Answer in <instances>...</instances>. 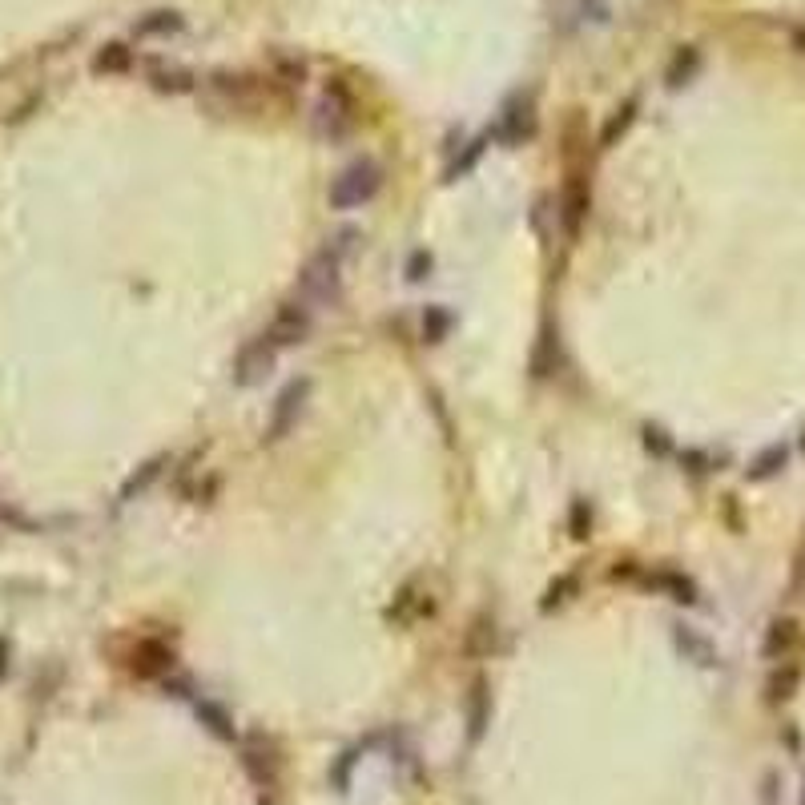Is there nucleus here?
<instances>
[{
	"instance_id": "27",
	"label": "nucleus",
	"mask_w": 805,
	"mask_h": 805,
	"mask_svg": "<svg viewBox=\"0 0 805 805\" xmlns=\"http://www.w3.org/2000/svg\"><path fill=\"white\" fill-rule=\"evenodd\" d=\"M157 85L161 89H174V93H186V89H194V77L182 73V69H170V73H157Z\"/></svg>"
},
{
	"instance_id": "6",
	"label": "nucleus",
	"mask_w": 805,
	"mask_h": 805,
	"mask_svg": "<svg viewBox=\"0 0 805 805\" xmlns=\"http://www.w3.org/2000/svg\"><path fill=\"white\" fill-rule=\"evenodd\" d=\"M612 580H632V584L649 588V592H661V596H669L677 604H701V588L677 568H640V572L636 568H612Z\"/></svg>"
},
{
	"instance_id": "4",
	"label": "nucleus",
	"mask_w": 805,
	"mask_h": 805,
	"mask_svg": "<svg viewBox=\"0 0 805 805\" xmlns=\"http://www.w3.org/2000/svg\"><path fill=\"white\" fill-rule=\"evenodd\" d=\"M310 331H314V306H306L302 298H290V302H282L274 310V318H270V327L262 331V339L282 355V351L306 343Z\"/></svg>"
},
{
	"instance_id": "1",
	"label": "nucleus",
	"mask_w": 805,
	"mask_h": 805,
	"mask_svg": "<svg viewBox=\"0 0 805 805\" xmlns=\"http://www.w3.org/2000/svg\"><path fill=\"white\" fill-rule=\"evenodd\" d=\"M314 129L327 137V141H347L355 129H359V101L355 93L343 85V81H327L318 93V105H314Z\"/></svg>"
},
{
	"instance_id": "30",
	"label": "nucleus",
	"mask_w": 805,
	"mask_h": 805,
	"mask_svg": "<svg viewBox=\"0 0 805 805\" xmlns=\"http://www.w3.org/2000/svg\"><path fill=\"white\" fill-rule=\"evenodd\" d=\"M644 447L657 451V455H669V451H673V443H669V435H665L661 427H644Z\"/></svg>"
},
{
	"instance_id": "33",
	"label": "nucleus",
	"mask_w": 805,
	"mask_h": 805,
	"mask_svg": "<svg viewBox=\"0 0 805 805\" xmlns=\"http://www.w3.org/2000/svg\"><path fill=\"white\" fill-rule=\"evenodd\" d=\"M801 447H805V439H801Z\"/></svg>"
},
{
	"instance_id": "31",
	"label": "nucleus",
	"mask_w": 805,
	"mask_h": 805,
	"mask_svg": "<svg viewBox=\"0 0 805 805\" xmlns=\"http://www.w3.org/2000/svg\"><path fill=\"white\" fill-rule=\"evenodd\" d=\"M427 270H431V258L419 250V254H411V262H407V278L411 282H423L427 278Z\"/></svg>"
},
{
	"instance_id": "11",
	"label": "nucleus",
	"mask_w": 805,
	"mask_h": 805,
	"mask_svg": "<svg viewBox=\"0 0 805 805\" xmlns=\"http://www.w3.org/2000/svg\"><path fill=\"white\" fill-rule=\"evenodd\" d=\"M274 359H278V351L258 335L254 343H246L242 351H238V359H234V379H238V387H254V383H262L270 371H274Z\"/></svg>"
},
{
	"instance_id": "20",
	"label": "nucleus",
	"mask_w": 805,
	"mask_h": 805,
	"mask_svg": "<svg viewBox=\"0 0 805 805\" xmlns=\"http://www.w3.org/2000/svg\"><path fill=\"white\" fill-rule=\"evenodd\" d=\"M785 463H789V451L785 447H769V451H761L749 463V479H773L777 471H785Z\"/></svg>"
},
{
	"instance_id": "9",
	"label": "nucleus",
	"mask_w": 805,
	"mask_h": 805,
	"mask_svg": "<svg viewBox=\"0 0 805 805\" xmlns=\"http://www.w3.org/2000/svg\"><path fill=\"white\" fill-rule=\"evenodd\" d=\"M797 640H801V624L793 616H773L765 636H761V657L769 665H785L797 653Z\"/></svg>"
},
{
	"instance_id": "8",
	"label": "nucleus",
	"mask_w": 805,
	"mask_h": 805,
	"mask_svg": "<svg viewBox=\"0 0 805 805\" xmlns=\"http://www.w3.org/2000/svg\"><path fill=\"white\" fill-rule=\"evenodd\" d=\"M238 749H242V769L254 777V785L258 789H274L278 777H282V753H278V745L266 733H250V737L238 741Z\"/></svg>"
},
{
	"instance_id": "24",
	"label": "nucleus",
	"mask_w": 805,
	"mask_h": 805,
	"mask_svg": "<svg viewBox=\"0 0 805 805\" xmlns=\"http://www.w3.org/2000/svg\"><path fill=\"white\" fill-rule=\"evenodd\" d=\"M274 69H278V81H286V85H302L306 81V65L298 57H274Z\"/></svg>"
},
{
	"instance_id": "18",
	"label": "nucleus",
	"mask_w": 805,
	"mask_h": 805,
	"mask_svg": "<svg viewBox=\"0 0 805 805\" xmlns=\"http://www.w3.org/2000/svg\"><path fill=\"white\" fill-rule=\"evenodd\" d=\"M793 689H797V669L785 661V665H773V673H769V681H765V701L769 705H785L789 697H793Z\"/></svg>"
},
{
	"instance_id": "10",
	"label": "nucleus",
	"mask_w": 805,
	"mask_h": 805,
	"mask_svg": "<svg viewBox=\"0 0 805 805\" xmlns=\"http://www.w3.org/2000/svg\"><path fill=\"white\" fill-rule=\"evenodd\" d=\"M588 206H592V186L584 174H572L564 194H560V222H564V238H580V226L588 218Z\"/></svg>"
},
{
	"instance_id": "22",
	"label": "nucleus",
	"mask_w": 805,
	"mask_h": 805,
	"mask_svg": "<svg viewBox=\"0 0 805 805\" xmlns=\"http://www.w3.org/2000/svg\"><path fill=\"white\" fill-rule=\"evenodd\" d=\"M137 33H157V37L182 33V17H178V13H149V21H141Z\"/></svg>"
},
{
	"instance_id": "7",
	"label": "nucleus",
	"mask_w": 805,
	"mask_h": 805,
	"mask_svg": "<svg viewBox=\"0 0 805 805\" xmlns=\"http://www.w3.org/2000/svg\"><path fill=\"white\" fill-rule=\"evenodd\" d=\"M532 137H536V101H532V93H516L504 101V109L492 125V141L512 149V145H524Z\"/></svg>"
},
{
	"instance_id": "28",
	"label": "nucleus",
	"mask_w": 805,
	"mask_h": 805,
	"mask_svg": "<svg viewBox=\"0 0 805 805\" xmlns=\"http://www.w3.org/2000/svg\"><path fill=\"white\" fill-rule=\"evenodd\" d=\"M355 761H359V749H351V753H343V761L335 765V785H339V793H347V785H351V769H355Z\"/></svg>"
},
{
	"instance_id": "17",
	"label": "nucleus",
	"mask_w": 805,
	"mask_h": 805,
	"mask_svg": "<svg viewBox=\"0 0 805 805\" xmlns=\"http://www.w3.org/2000/svg\"><path fill=\"white\" fill-rule=\"evenodd\" d=\"M467 657H488L496 649V620L492 616H479L471 628H467V640H463Z\"/></svg>"
},
{
	"instance_id": "21",
	"label": "nucleus",
	"mask_w": 805,
	"mask_h": 805,
	"mask_svg": "<svg viewBox=\"0 0 805 805\" xmlns=\"http://www.w3.org/2000/svg\"><path fill=\"white\" fill-rule=\"evenodd\" d=\"M451 310H439V306H427L423 314V343H443L447 331H451Z\"/></svg>"
},
{
	"instance_id": "19",
	"label": "nucleus",
	"mask_w": 805,
	"mask_h": 805,
	"mask_svg": "<svg viewBox=\"0 0 805 805\" xmlns=\"http://www.w3.org/2000/svg\"><path fill=\"white\" fill-rule=\"evenodd\" d=\"M431 612V600H419L415 596V584H407L399 596H395V604H391V620H399V624H411V620H419V616H427Z\"/></svg>"
},
{
	"instance_id": "14",
	"label": "nucleus",
	"mask_w": 805,
	"mask_h": 805,
	"mask_svg": "<svg viewBox=\"0 0 805 805\" xmlns=\"http://www.w3.org/2000/svg\"><path fill=\"white\" fill-rule=\"evenodd\" d=\"M194 717L218 737V741H238V729H234V721H230V713L218 705V701H210V697H194Z\"/></svg>"
},
{
	"instance_id": "29",
	"label": "nucleus",
	"mask_w": 805,
	"mask_h": 805,
	"mask_svg": "<svg viewBox=\"0 0 805 805\" xmlns=\"http://www.w3.org/2000/svg\"><path fill=\"white\" fill-rule=\"evenodd\" d=\"M572 592H576V580H560V584H552V588H548V600H544V612L556 608V604H568Z\"/></svg>"
},
{
	"instance_id": "13",
	"label": "nucleus",
	"mask_w": 805,
	"mask_h": 805,
	"mask_svg": "<svg viewBox=\"0 0 805 805\" xmlns=\"http://www.w3.org/2000/svg\"><path fill=\"white\" fill-rule=\"evenodd\" d=\"M697 73H701V49L697 45H681L673 53L669 69H665V85L669 89H685L689 81H697Z\"/></svg>"
},
{
	"instance_id": "15",
	"label": "nucleus",
	"mask_w": 805,
	"mask_h": 805,
	"mask_svg": "<svg viewBox=\"0 0 805 805\" xmlns=\"http://www.w3.org/2000/svg\"><path fill=\"white\" fill-rule=\"evenodd\" d=\"M492 717V697H488V685L475 681L471 693H467V741L475 745L483 737V725Z\"/></svg>"
},
{
	"instance_id": "26",
	"label": "nucleus",
	"mask_w": 805,
	"mask_h": 805,
	"mask_svg": "<svg viewBox=\"0 0 805 805\" xmlns=\"http://www.w3.org/2000/svg\"><path fill=\"white\" fill-rule=\"evenodd\" d=\"M789 596H805V536L793 552V568H789Z\"/></svg>"
},
{
	"instance_id": "16",
	"label": "nucleus",
	"mask_w": 805,
	"mask_h": 805,
	"mask_svg": "<svg viewBox=\"0 0 805 805\" xmlns=\"http://www.w3.org/2000/svg\"><path fill=\"white\" fill-rule=\"evenodd\" d=\"M636 109H640V101H636V97H628L624 105H616V109H612V117H608V121H604V129H600V149L616 145V141L628 133V125L636 121Z\"/></svg>"
},
{
	"instance_id": "3",
	"label": "nucleus",
	"mask_w": 805,
	"mask_h": 805,
	"mask_svg": "<svg viewBox=\"0 0 805 805\" xmlns=\"http://www.w3.org/2000/svg\"><path fill=\"white\" fill-rule=\"evenodd\" d=\"M383 182H387L383 166H379V161H371V157H363V161L347 166V170L331 182V206H335V210H359V206H371V202L379 198Z\"/></svg>"
},
{
	"instance_id": "23",
	"label": "nucleus",
	"mask_w": 805,
	"mask_h": 805,
	"mask_svg": "<svg viewBox=\"0 0 805 805\" xmlns=\"http://www.w3.org/2000/svg\"><path fill=\"white\" fill-rule=\"evenodd\" d=\"M359 242H363V234L347 226V230H339V234H335V238L327 242V250H331V254H335L339 262H347V258H351V254L359 250Z\"/></svg>"
},
{
	"instance_id": "25",
	"label": "nucleus",
	"mask_w": 805,
	"mask_h": 805,
	"mask_svg": "<svg viewBox=\"0 0 805 805\" xmlns=\"http://www.w3.org/2000/svg\"><path fill=\"white\" fill-rule=\"evenodd\" d=\"M568 528H572V536H576V540H584V536L592 532V508H588L584 500H576V504H572V512H568Z\"/></svg>"
},
{
	"instance_id": "32",
	"label": "nucleus",
	"mask_w": 805,
	"mask_h": 805,
	"mask_svg": "<svg viewBox=\"0 0 805 805\" xmlns=\"http://www.w3.org/2000/svg\"><path fill=\"white\" fill-rule=\"evenodd\" d=\"M797 45H801V49H805V29H801V33H797Z\"/></svg>"
},
{
	"instance_id": "2",
	"label": "nucleus",
	"mask_w": 805,
	"mask_h": 805,
	"mask_svg": "<svg viewBox=\"0 0 805 805\" xmlns=\"http://www.w3.org/2000/svg\"><path fill=\"white\" fill-rule=\"evenodd\" d=\"M298 298L314 310H327L343 302V262L322 246L298 274Z\"/></svg>"
},
{
	"instance_id": "5",
	"label": "nucleus",
	"mask_w": 805,
	"mask_h": 805,
	"mask_svg": "<svg viewBox=\"0 0 805 805\" xmlns=\"http://www.w3.org/2000/svg\"><path fill=\"white\" fill-rule=\"evenodd\" d=\"M310 391H314V383L302 375V379H290L282 391H278V399H274V407H270V419H266V427H262V443H278V439H286L294 427H298V419H302V411H306V403H310Z\"/></svg>"
},
{
	"instance_id": "12",
	"label": "nucleus",
	"mask_w": 805,
	"mask_h": 805,
	"mask_svg": "<svg viewBox=\"0 0 805 805\" xmlns=\"http://www.w3.org/2000/svg\"><path fill=\"white\" fill-rule=\"evenodd\" d=\"M673 640H677L681 657L693 661L697 669H721V653H717V644H713L705 632H697V628H689V624H677V628H673Z\"/></svg>"
}]
</instances>
